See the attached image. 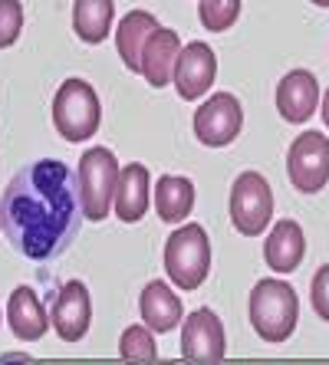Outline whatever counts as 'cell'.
<instances>
[{
    "label": "cell",
    "mask_w": 329,
    "mask_h": 365,
    "mask_svg": "<svg viewBox=\"0 0 329 365\" xmlns=\"http://www.w3.org/2000/svg\"><path fill=\"white\" fill-rule=\"evenodd\" d=\"M118 158L112 148H86V155L79 158V197H83V217L86 221H106L112 214V197H116L118 185Z\"/></svg>",
    "instance_id": "cell-5"
},
{
    "label": "cell",
    "mask_w": 329,
    "mask_h": 365,
    "mask_svg": "<svg viewBox=\"0 0 329 365\" xmlns=\"http://www.w3.org/2000/svg\"><path fill=\"white\" fill-rule=\"evenodd\" d=\"M165 273L175 289H198L211 273V240L201 224H185L165 240Z\"/></svg>",
    "instance_id": "cell-3"
},
{
    "label": "cell",
    "mask_w": 329,
    "mask_h": 365,
    "mask_svg": "<svg viewBox=\"0 0 329 365\" xmlns=\"http://www.w3.org/2000/svg\"><path fill=\"white\" fill-rule=\"evenodd\" d=\"M7 326L20 342H36L50 329V313L43 309L34 287H17L7 299Z\"/></svg>",
    "instance_id": "cell-14"
},
{
    "label": "cell",
    "mask_w": 329,
    "mask_h": 365,
    "mask_svg": "<svg viewBox=\"0 0 329 365\" xmlns=\"http://www.w3.org/2000/svg\"><path fill=\"white\" fill-rule=\"evenodd\" d=\"M244 128V106L237 102V96L218 93L208 102L198 106L194 112V138L208 148H224L231 145Z\"/></svg>",
    "instance_id": "cell-8"
},
{
    "label": "cell",
    "mask_w": 329,
    "mask_h": 365,
    "mask_svg": "<svg viewBox=\"0 0 329 365\" xmlns=\"http://www.w3.org/2000/svg\"><path fill=\"white\" fill-rule=\"evenodd\" d=\"M24 30V4L20 0H0V50H7L20 40Z\"/></svg>",
    "instance_id": "cell-23"
},
{
    "label": "cell",
    "mask_w": 329,
    "mask_h": 365,
    "mask_svg": "<svg viewBox=\"0 0 329 365\" xmlns=\"http://www.w3.org/2000/svg\"><path fill=\"white\" fill-rule=\"evenodd\" d=\"M194 207V185L181 175H161L155 185V211L161 224H181Z\"/></svg>",
    "instance_id": "cell-19"
},
{
    "label": "cell",
    "mask_w": 329,
    "mask_h": 365,
    "mask_svg": "<svg viewBox=\"0 0 329 365\" xmlns=\"http://www.w3.org/2000/svg\"><path fill=\"white\" fill-rule=\"evenodd\" d=\"M310 299H313V309H316V316H320L323 323H329V264H323L320 270L313 273Z\"/></svg>",
    "instance_id": "cell-24"
},
{
    "label": "cell",
    "mask_w": 329,
    "mask_h": 365,
    "mask_svg": "<svg viewBox=\"0 0 329 365\" xmlns=\"http://www.w3.org/2000/svg\"><path fill=\"white\" fill-rule=\"evenodd\" d=\"M118 356L126 362H155L158 359V346L148 326H128L118 339Z\"/></svg>",
    "instance_id": "cell-21"
},
{
    "label": "cell",
    "mask_w": 329,
    "mask_h": 365,
    "mask_svg": "<svg viewBox=\"0 0 329 365\" xmlns=\"http://www.w3.org/2000/svg\"><path fill=\"white\" fill-rule=\"evenodd\" d=\"M228 352L224 323L214 309H194L181 326V356L188 362H221Z\"/></svg>",
    "instance_id": "cell-10"
},
{
    "label": "cell",
    "mask_w": 329,
    "mask_h": 365,
    "mask_svg": "<svg viewBox=\"0 0 329 365\" xmlns=\"http://www.w3.org/2000/svg\"><path fill=\"white\" fill-rule=\"evenodd\" d=\"M112 14H116V0H76L73 4V30L83 43L99 46L112 34Z\"/></svg>",
    "instance_id": "cell-20"
},
{
    "label": "cell",
    "mask_w": 329,
    "mask_h": 365,
    "mask_svg": "<svg viewBox=\"0 0 329 365\" xmlns=\"http://www.w3.org/2000/svg\"><path fill=\"white\" fill-rule=\"evenodd\" d=\"M198 17H201L204 30L224 34L241 17V0H198Z\"/></svg>",
    "instance_id": "cell-22"
},
{
    "label": "cell",
    "mask_w": 329,
    "mask_h": 365,
    "mask_svg": "<svg viewBox=\"0 0 329 365\" xmlns=\"http://www.w3.org/2000/svg\"><path fill=\"white\" fill-rule=\"evenodd\" d=\"M178 53H181L178 34L168 30V26H158L142 50V66H138L142 79H148V86H155V89H165V86L175 79Z\"/></svg>",
    "instance_id": "cell-13"
},
{
    "label": "cell",
    "mask_w": 329,
    "mask_h": 365,
    "mask_svg": "<svg viewBox=\"0 0 329 365\" xmlns=\"http://www.w3.org/2000/svg\"><path fill=\"white\" fill-rule=\"evenodd\" d=\"M155 30H158V20H155L148 10H132V14L122 17V24L116 26V50H118V56H122V63H126V69L138 73V66H142V50Z\"/></svg>",
    "instance_id": "cell-18"
},
{
    "label": "cell",
    "mask_w": 329,
    "mask_h": 365,
    "mask_svg": "<svg viewBox=\"0 0 329 365\" xmlns=\"http://www.w3.org/2000/svg\"><path fill=\"white\" fill-rule=\"evenodd\" d=\"M148 187H152V175H148V168L138 162L126 165V168L118 171V185H116V197H112V204H116V217L126 224H138L145 217V211H148Z\"/></svg>",
    "instance_id": "cell-15"
},
{
    "label": "cell",
    "mask_w": 329,
    "mask_h": 365,
    "mask_svg": "<svg viewBox=\"0 0 329 365\" xmlns=\"http://www.w3.org/2000/svg\"><path fill=\"white\" fill-rule=\"evenodd\" d=\"M138 309H142V323L152 332H171L178 323H185V309L178 293L165 280H152L138 297Z\"/></svg>",
    "instance_id": "cell-17"
},
{
    "label": "cell",
    "mask_w": 329,
    "mask_h": 365,
    "mask_svg": "<svg viewBox=\"0 0 329 365\" xmlns=\"http://www.w3.org/2000/svg\"><path fill=\"white\" fill-rule=\"evenodd\" d=\"M214 76H218V56H214V50L208 43L194 40L188 46H181L175 63V79H171L181 99L185 102L201 99L214 86Z\"/></svg>",
    "instance_id": "cell-11"
},
{
    "label": "cell",
    "mask_w": 329,
    "mask_h": 365,
    "mask_svg": "<svg viewBox=\"0 0 329 365\" xmlns=\"http://www.w3.org/2000/svg\"><path fill=\"white\" fill-rule=\"evenodd\" d=\"M50 326L63 342H79L93 326V299L83 280H69L59 287L50 309Z\"/></svg>",
    "instance_id": "cell-9"
},
{
    "label": "cell",
    "mask_w": 329,
    "mask_h": 365,
    "mask_svg": "<svg viewBox=\"0 0 329 365\" xmlns=\"http://www.w3.org/2000/svg\"><path fill=\"white\" fill-rule=\"evenodd\" d=\"M83 227L79 178L66 162L43 158L24 165L0 197V230L10 247L34 264L56 260L73 247Z\"/></svg>",
    "instance_id": "cell-1"
},
{
    "label": "cell",
    "mask_w": 329,
    "mask_h": 365,
    "mask_svg": "<svg viewBox=\"0 0 329 365\" xmlns=\"http://www.w3.org/2000/svg\"><path fill=\"white\" fill-rule=\"evenodd\" d=\"M273 191L260 171H244L231 185V224L244 237H260L270 227Z\"/></svg>",
    "instance_id": "cell-6"
},
{
    "label": "cell",
    "mask_w": 329,
    "mask_h": 365,
    "mask_svg": "<svg viewBox=\"0 0 329 365\" xmlns=\"http://www.w3.org/2000/svg\"><path fill=\"white\" fill-rule=\"evenodd\" d=\"M290 185L300 195H316L329 185V138L323 132H300L287 152Z\"/></svg>",
    "instance_id": "cell-7"
},
{
    "label": "cell",
    "mask_w": 329,
    "mask_h": 365,
    "mask_svg": "<svg viewBox=\"0 0 329 365\" xmlns=\"http://www.w3.org/2000/svg\"><path fill=\"white\" fill-rule=\"evenodd\" d=\"M320 106V83L310 69H290L277 86V112L290 125H303Z\"/></svg>",
    "instance_id": "cell-12"
},
{
    "label": "cell",
    "mask_w": 329,
    "mask_h": 365,
    "mask_svg": "<svg viewBox=\"0 0 329 365\" xmlns=\"http://www.w3.org/2000/svg\"><path fill=\"white\" fill-rule=\"evenodd\" d=\"M102 122V106L96 89L86 79L73 76L56 89L53 96V125L66 142L79 145L86 138H93L99 132Z\"/></svg>",
    "instance_id": "cell-4"
},
{
    "label": "cell",
    "mask_w": 329,
    "mask_h": 365,
    "mask_svg": "<svg viewBox=\"0 0 329 365\" xmlns=\"http://www.w3.org/2000/svg\"><path fill=\"white\" fill-rule=\"evenodd\" d=\"M250 326L263 342H287L300 323V299L296 289L283 280H260L250 289Z\"/></svg>",
    "instance_id": "cell-2"
},
{
    "label": "cell",
    "mask_w": 329,
    "mask_h": 365,
    "mask_svg": "<svg viewBox=\"0 0 329 365\" xmlns=\"http://www.w3.org/2000/svg\"><path fill=\"white\" fill-rule=\"evenodd\" d=\"M303 254H306V237H303V227L290 217L277 221L263 240V260L270 264V270L277 273H293L296 267L303 264Z\"/></svg>",
    "instance_id": "cell-16"
},
{
    "label": "cell",
    "mask_w": 329,
    "mask_h": 365,
    "mask_svg": "<svg viewBox=\"0 0 329 365\" xmlns=\"http://www.w3.org/2000/svg\"><path fill=\"white\" fill-rule=\"evenodd\" d=\"M323 125L329 128V89L323 93Z\"/></svg>",
    "instance_id": "cell-25"
},
{
    "label": "cell",
    "mask_w": 329,
    "mask_h": 365,
    "mask_svg": "<svg viewBox=\"0 0 329 365\" xmlns=\"http://www.w3.org/2000/svg\"><path fill=\"white\" fill-rule=\"evenodd\" d=\"M310 4H316V7H329V0H310Z\"/></svg>",
    "instance_id": "cell-26"
}]
</instances>
